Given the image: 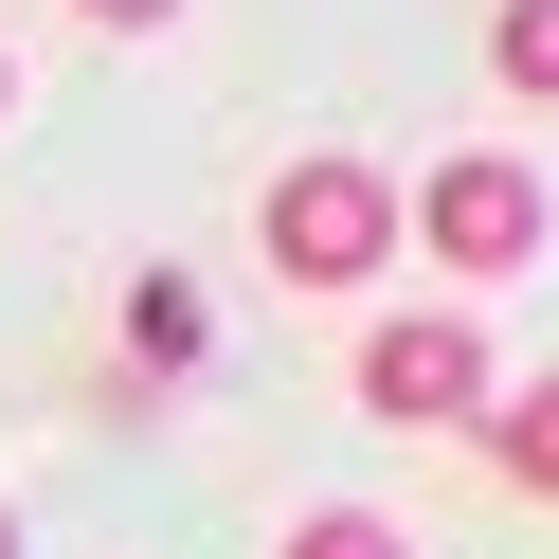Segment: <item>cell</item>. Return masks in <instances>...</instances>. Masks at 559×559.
Returning a JSON list of instances; mask_svg holds the SVG:
<instances>
[{
	"label": "cell",
	"instance_id": "6da1fadb",
	"mask_svg": "<svg viewBox=\"0 0 559 559\" xmlns=\"http://www.w3.org/2000/svg\"><path fill=\"white\" fill-rule=\"evenodd\" d=\"M253 235H271V271H289V289H361V271L397 253V181H379V163H343V145H307V163H271Z\"/></svg>",
	"mask_w": 559,
	"mask_h": 559
},
{
	"label": "cell",
	"instance_id": "7a4b0ae2",
	"mask_svg": "<svg viewBox=\"0 0 559 559\" xmlns=\"http://www.w3.org/2000/svg\"><path fill=\"white\" fill-rule=\"evenodd\" d=\"M487 379H506V361H487L469 307H397V325H361V415H379V433H469Z\"/></svg>",
	"mask_w": 559,
	"mask_h": 559
},
{
	"label": "cell",
	"instance_id": "3957f363",
	"mask_svg": "<svg viewBox=\"0 0 559 559\" xmlns=\"http://www.w3.org/2000/svg\"><path fill=\"white\" fill-rule=\"evenodd\" d=\"M397 217H415V253H433L451 289H487V271H523V253H542V181H523L506 145H451L433 181L397 199Z\"/></svg>",
	"mask_w": 559,
	"mask_h": 559
},
{
	"label": "cell",
	"instance_id": "277c9868",
	"mask_svg": "<svg viewBox=\"0 0 559 559\" xmlns=\"http://www.w3.org/2000/svg\"><path fill=\"white\" fill-rule=\"evenodd\" d=\"M469 433H487V469H506V487H542V506H559V379H487Z\"/></svg>",
	"mask_w": 559,
	"mask_h": 559
},
{
	"label": "cell",
	"instance_id": "5b68a950",
	"mask_svg": "<svg viewBox=\"0 0 559 559\" xmlns=\"http://www.w3.org/2000/svg\"><path fill=\"white\" fill-rule=\"evenodd\" d=\"M487 73H506L523 109H559V0H506V19H487Z\"/></svg>",
	"mask_w": 559,
	"mask_h": 559
},
{
	"label": "cell",
	"instance_id": "8992f818",
	"mask_svg": "<svg viewBox=\"0 0 559 559\" xmlns=\"http://www.w3.org/2000/svg\"><path fill=\"white\" fill-rule=\"evenodd\" d=\"M127 361H163V379L199 361V289H181V271H145V289H127Z\"/></svg>",
	"mask_w": 559,
	"mask_h": 559
},
{
	"label": "cell",
	"instance_id": "52a82bcc",
	"mask_svg": "<svg viewBox=\"0 0 559 559\" xmlns=\"http://www.w3.org/2000/svg\"><path fill=\"white\" fill-rule=\"evenodd\" d=\"M289 559H415V542H397L379 506H307V523H289Z\"/></svg>",
	"mask_w": 559,
	"mask_h": 559
},
{
	"label": "cell",
	"instance_id": "ba28073f",
	"mask_svg": "<svg viewBox=\"0 0 559 559\" xmlns=\"http://www.w3.org/2000/svg\"><path fill=\"white\" fill-rule=\"evenodd\" d=\"M91 19H109V37H163V19H181V0H91Z\"/></svg>",
	"mask_w": 559,
	"mask_h": 559
},
{
	"label": "cell",
	"instance_id": "9c48e42d",
	"mask_svg": "<svg viewBox=\"0 0 559 559\" xmlns=\"http://www.w3.org/2000/svg\"><path fill=\"white\" fill-rule=\"evenodd\" d=\"M0 559H19V506H0Z\"/></svg>",
	"mask_w": 559,
	"mask_h": 559
},
{
	"label": "cell",
	"instance_id": "30bf717a",
	"mask_svg": "<svg viewBox=\"0 0 559 559\" xmlns=\"http://www.w3.org/2000/svg\"><path fill=\"white\" fill-rule=\"evenodd\" d=\"M0 109H19V73H0Z\"/></svg>",
	"mask_w": 559,
	"mask_h": 559
}]
</instances>
